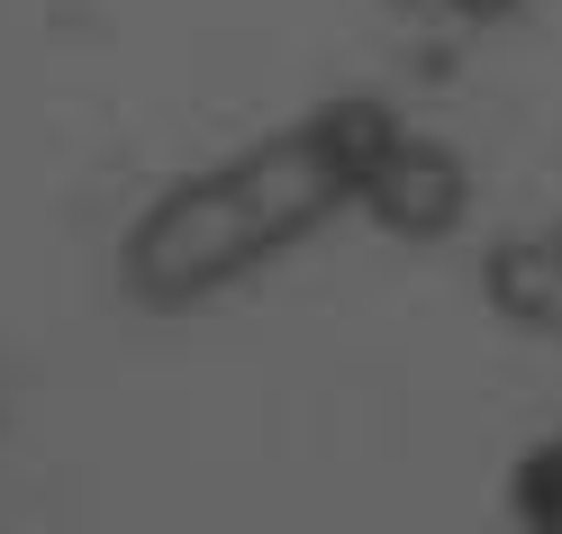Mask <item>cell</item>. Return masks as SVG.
I'll list each match as a JSON object with an SVG mask.
<instances>
[{
    "label": "cell",
    "instance_id": "1",
    "mask_svg": "<svg viewBox=\"0 0 562 534\" xmlns=\"http://www.w3.org/2000/svg\"><path fill=\"white\" fill-rule=\"evenodd\" d=\"M381 127H391L381 91H327L300 118L172 172L110 245L119 299L136 317H200L255 291L327 227H355V182Z\"/></svg>",
    "mask_w": 562,
    "mask_h": 534
},
{
    "label": "cell",
    "instance_id": "2",
    "mask_svg": "<svg viewBox=\"0 0 562 534\" xmlns=\"http://www.w3.org/2000/svg\"><path fill=\"white\" fill-rule=\"evenodd\" d=\"M481 208V172L453 136L417 127L408 110H391V127L372 136L363 182H355V227L408 245V254H436V245H463Z\"/></svg>",
    "mask_w": 562,
    "mask_h": 534
},
{
    "label": "cell",
    "instance_id": "3",
    "mask_svg": "<svg viewBox=\"0 0 562 534\" xmlns=\"http://www.w3.org/2000/svg\"><path fill=\"white\" fill-rule=\"evenodd\" d=\"M481 299L517 336H562V227H517L481 254Z\"/></svg>",
    "mask_w": 562,
    "mask_h": 534
},
{
    "label": "cell",
    "instance_id": "4",
    "mask_svg": "<svg viewBox=\"0 0 562 534\" xmlns=\"http://www.w3.org/2000/svg\"><path fill=\"white\" fill-rule=\"evenodd\" d=\"M499 508H508L517 534H562V425L517 444L508 480H499Z\"/></svg>",
    "mask_w": 562,
    "mask_h": 534
},
{
    "label": "cell",
    "instance_id": "5",
    "mask_svg": "<svg viewBox=\"0 0 562 534\" xmlns=\"http://www.w3.org/2000/svg\"><path fill=\"white\" fill-rule=\"evenodd\" d=\"M526 10H536V0H427V19L481 27V37H490V27H508V19H526Z\"/></svg>",
    "mask_w": 562,
    "mask_h": 534
},
{
    "label": "cell",
    "instance_id": "6",
    "mask_svg": "<svg viewBox=\"0 0 562 534\" xmlns=\"http://www.w3.org/2000/svg\"><path fill=\"white\" fill-rule=\"evenodd\" d=\"M400 10H427V0H400Z\"/></svg>",
    "mask_w": 562,
    "mask_h": 534
},
{
    "label": "cell",
    "instance_id": "7",
    "mask_svg": "<svg viewBox=\"0 0 562 534\" xmlns=\"http://www.w3.org/2000/svg\"><path fill=\"white\" fill-rule=\"evenodd\" d=\"M553 425H562V417H553Z\"/></svg>",
    "mask_w": 562,
    "mask_h": 534
}]
</instances>
